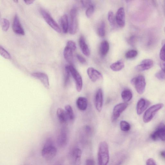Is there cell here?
<instances>
[{
	"label": "cell",
	"mask_w": 165,
	"mask_h": 165,
	"mask_svg": "<svg viewBox=\"0 0 165 165\" xmlns=\"http://www.w3.org/2000/svg\"><path fill=\"white\" fill-rule=\"evenodd\" d=\"M66 46L72 49L74 51H75L77 49V46L76 43L74 41L72 40L68 41L67 43Z\"/></svg>",
	"instance_id": "cell-37"
},
{
	"label": "cell",
	"mask_w": 165,
	"mask_h": 165,
	"mask_svg": "<svg viewBox=\"0 0 165 165\" xmlns=\"http://www.w3.org/2000/svg\"><path fill=\"white\" fill-rule=\"evenodd\" d=\"M34 1L33 0H29V1H26V0H25V1H24L25 3L27 5H30L33 3Z\"/></svg>",
	"instance_id": "cell-45"
},
{
	"label": "cell",
	"mask_w": 165,
	"mask_h": 165,
	"mask_svg": "<svg viewBox=\"0 0 165 165\" xmlns=\"http://www.w3.org/2000/svg\"><path fill=\"white\" fill-rule=\"evenodd\" d=\"M97 32L100 37H103L105 36L106 34V25L104 22H102L100 24Z\"/></svg>",
	"instance_id": "cell-28"
},
{
	"label": "cell",
	"mask_w": 165,
	"mask_h": 165,
	"mask_svg": "<svg viewBox=\"0 0 165 165\" xmlns=\"http://www.w3.org/2000/svg\"><path fill=\"white\" fill-rule=\"evenodd\" d=\"M164 31L165 33V27H164Z\"/></svg>",
	"instance_id": "cell-49"
},
{
	"label": "cell",
	"mask_w": 165,
	"mask_h": 165,
	"mask_svg": "<svg viewBox=\"0 0 165 165\" xmlns=\"http://www.w3.org/2000/svg\"><path fill=\"white\" fill-rule=\"evenodd\" d=\"M1 25L2 30L5 31H6L10 27V23L8 20L3 19L2 21Z\"/></svg>",
	"instance_id": "cell-32"
},
{
	"label": "cell",
	"mask_w": 165,
	"mask_h": 165,
	"mask_svg": "<svg viewBox=\"0 0 165 165\" xmlns=\"http://www.w3.org/2000/svg\"><path fill=\"white\" fill-rule=\"evenodd\" d=\"M77 105L78 108L81 111H85L87 106V101L84 97H79L77 101Z\"/></svg>",
	"instance_id": "cell-19"
},
{
	"label": "cell",
	"mask_w": 165,
	"mask_h": 165,
	"mask_svg": "<svg viewBox=\"0 0 165 165\" xmlns=\"http://www.w3.org/2000/svg\"><path fill=\"white\" fill-rule=\"evenodd\" d=\"M163 106L162 103L154 105L150 107L145 112L143 118L144 123H148L150 122L156 114Z\"/></svg>",
	"instance_id": "cell-4"
},
{
	"label": "cell",
	"mask_w": 165,
	"mask_h": 165,
	"mask_svg": "<svg viewBox=\"0 0 165 165\" xmlns=\"http://www.w3.org/2000/svg\"><path fill=\"white\" fill-rule=\"evenodd\" d=\"M136 39V37L135 36H132L128 40V42L131 45L134 46L135 44Z\"/></svg>",
	"instance_id": "cell-41"
},
{
	"label": "cell",
	"mask_w": 165,
	"mask_h": 165,
	"mask_svg": "<svg viewBox=\"0 0 165 165\" xmlns=\"http://www.w3.org/2000/svg\"><path fill=\"white\" fill-rule=\"evenodd\" d=\"M103 102V97L102 90L99 89L96 93L95 98V104L98 111H101Z\"/></svg>",
	"instance_id": "cell-11"
},
{
	"label": "cell",
	"mask_w": 165,
	"mask_h": 165,
	"mask_svg": "<svg viewBox=\"0 0 165 165\" xmlns=\"http://www.w3.org/2000/svg\"><path fill=\"white\" fill-rule=\"evenodd\" d=\"M128 106V104L126 102L119 104L114 107L112 117V122L116 121L120 116L121 114L125 111Z\"/></svg>",
	"instance_id": "cell-9"
},
{
	"label": "cell",
	"mask_w": 165,
	"mask_h": 165,
	"mask_svg": "<svg viewBox=\"0 0 165 165\" xmlns=\"http://www.w3.org/2000/svg\"><path fill=\"white\" fill-rule=\"evenodd\" d=\"M153 65L154 63L152 60L145 59L143 60L136 67V69L139 71H143L150 69Z\"/></svg>",
	"instance_id": "cell-17"
},
{
	"label": "cell",
	"mask_w": 165,
	"mask_h": 165,
	"mask_svg": "<svg viewBox=\"0 0 165 165\" xmlns=\"http://www.w3.org/2000/svg\"><path fill=\"white\" fill-rule=\"evenodd\" d=\"M95 10L94 5L92 4L87 8L86 12L87 16L88 18L90 17L93 15Z\"/></svg>",
	"instance_id": "cell-34"
},
{
	"label": "cell",
	"mask_w": 165,
	"mask_h": 165,
	"mask_svg": "<svg viewBox=\"0 0 165 165\" xmlns=\"http://www.w3.org/2000/svg\"><path fill=\"white\" fill-rule=\"evenodd\" d=\"M146 165H157L156 163L152 158L149 159L146 161Z\"/></svg>",
	"instance_id": "cell-42"
},
{
	"label": "cell",
	"mask_w": 165,
	"mask_h": 165,
	"mask_svg": "<svg viewBox=\"0 0 165 165\" xmlns=\"http://www.w3.org/2000/svg\"><path fill=\"white\" fill-rule=\"evenodd\" d=\"M12 29L15 33L22 35L25 34V31L21 23L19 17L17 15H16L14 18Z\"/></svg>",
	"instance_id": "cell-14"
},
{
	"label": "cell",
	"mask_w": 165,
	"mask_h": 165,
	"mask_svg": "<svg viewBox=\"0 0 165 165\" xmlns=\"http://www.w3.org/2000/svg\"><path fill=\"white\" fill-rule=\"evenodd\" d=\"M82 6L84 7L88 8L92 4L91 1H81Z\"/></svg>",
	"instance_id": "cell-39"
},
{
	"label": "cell",
	"mask_w": 165,
	"mask_h": 165,
	"mask_svg": "<svg viewBox=\"0 0 165 165\" xmlns=\"http://www.w3.org/2000/svg\"><path fill=\"white\" fill-rule=\"evenodd\" d=\"M131 82L134 86L137 93L140 95L144 93L146 83L145 78L143 76L139 75L134 78L131 80Z\"/></svg>",
	"instance_id": "cell-5"
},
{
	"label": "cell",
	"mask_w": 165,
	"mask_h": 165,
	"mask_svg": "<svg viewBox=\"0 0 165 165\" xmlns=\"http://www.w3.org/2000/svg\"><path fill=\"white\" fill-rule=\"evenodd\" d=\"M138 52L135 50H131L128 51L125 54V57L127 59H132L136 57Z\"/></svg>",
	"instance_id": "cell-31"
},
{
	"label": "cell",
	"mask_w": 165,
	"mask_h": 165,
	"mask_svg": "<svg viewBox=\"0 0 165 165\" xmlns=\"http://www.w3.org/2000/svg\"><path fill=\"white\" fill-rule=\"evenodd\" d=\"M61 24L63 32L67 33L69 30V22L67 15L64 14L61 17Z\"/></svg>",
	"instance_id": "cell-20"
},
{
	"label": "cell",
	"mask_w": 165,
	"mask_h": 165,
	"mask_svg": "<svg viewBox=\"0 0 165 165\" xmlns=\"http://www.w3.org/2000/svg\"><path fill=\"white\" fill-rule=\"evenodd\" d=\"M155 77L160 80L165 79V73L162 70L158 72L155 75Z\"/></svg>",
	"instance_id": "cell-36"
},
{
	"label": "cell",
	"mask_w": 165,
	"mask_h": 165,
	"mask_svg": "<svg viewBox=\"0 0 165 165\" xmlns=\"http://www.w3.org/2000/svg\"><path fill=\"white\" fill-rule=\"evenodd\" d=\"M57 115L60 122L62 123L66 122L68 118L65 111L61 108H59L57 111Z\"/></svg>",
	"instance_id": "cell-23"
},
{
	"label": "cell",
	"mask_w": 165,
	"mask_h": 165,
	"mask_svg": "<svg viewBox=\"0 0 165 165\" xmlns=\"http://www.w3.org/2000/svg\"><path fill=\"white\" fill-rule=\"evenodd\" d=\"M161 154L163 158H165V151H163L161 152Z\"/></svg>",
	"instance_id": "cell-47"
},
{
	"label": "cell",
	"mask_w": 165,
	"mask_h": 165,
	"mask_svg": "<svg viewBox=\"0 0 165 165\" xmlns=\"http://www.w3.org/2000/svg\"><path fill=\"white\" fill-rule=\"evenodd\" d=\"M79 43L82 53L85 56L89 57L90 54V51L83 36H81L79 39Z\"/></svg>",
	"instance_id": "cell-18"
},
{
	"label": "cell",
	"mask_w": 165,
	"mask_h": 165,
	"mask_svg": "<svg viewBox=\"0 0 165 165\" xmlns=\"http://www.w3.org/2000/svg\"><path fill=\"white\" fill-rule=\"evenodd\" d=\"M31 75L34 78L40 80L46 88H49L50 86L49 78L48 75L45 73L36 72L33 73Z\"/></svg>",
	"instance_id": "cell-13"
},
{
	"label": "cell",
	"mask_w": 165,
	"mask_h": 165,
	"mask_svg": "<svg viewBox=\"0 0 165 165\" xmlns=\"http://www.w3.org/2000/svg\"><path fill=\"white\" fill-rule=\"evenodd\" d=\"M86 130L87 131V132L88 133H89L91 131V128L88 126H87L86 127Z\"/></svg>",
	"instance_id": "cell-46"
},
{
	"label": "cell",
	"mask_w": 165,
	"mask_h": 165,
	"mask_svg": "<svg viewBox=\"0 0 165 165\" xmlns=\"http://www.w3.org/2000/svg\"><path fill=\"white\" fill-rule=\"evenodd\" d=\"M98 158L99 165H107L109 160V147L105 141L99 144Z\"/></svg>",
	"instance_id": "cell-1"
},
{
	"label": "cell",
	"mask_w": 165,
	"mask_h": 165,
	"mask_svg": "<svg viewBox=\"0 0 165 165\" xmlns=\"http://www.w3.org/2000/svg\"><path fill=\"white\" fill-rule=\"evenodd\" d=\"M71 75L74 78L76 82L77 91L80 92L82 86V81L79 73L76 69L72 65H68Z\"/></svg>",
	"instance_id": "cell-7"
},
{
	"label": "cell",
	"mask_w": 165,
	"mask_h": 165,
	"mask_svg": "<svg viewBox=\"0 0 165 165\" xmlns=\"http://www.w3.org/2000/svg\"><path fill=\"white\" fill-rule=\"evenodd\" d=\"M65 84L67 85L69 81L71 74L68 65L65 67Z\"/></svg>",
	"instance_id": "cell-35"
},
{
	"label": "cell",
	"mask_w": 165,
	"mask_h": 165,
	"mask_svg": "<svg viewBox=\"0 0 165 165\" xmlns=\"http://www.w3.org/2000/svg\"><path fill=\"white\" fill-rule=\"evenodd\" d=\"M14 2H15L16 3H17L18 2V1H16H16H14Z\"/></svg>",
	"instance_id": "cell-48"
},
{
	"label": "cell",
	"mask_w": 165,
	"mask_h": 165,
	"mask_svg": "<svg viewBox=\"0 0 165 165\" xmlns=\"http://www.w3.org/2000/svg\"><path fill=\"white\" fill-rule=\"evenodd\" d=\"M160 66L162 70L165 73V60H161L160 62Z\"/></svg>",
	"instance_id": "cell-44"
},
{
	"label": "cell",
	"mask_w": 165,
	"mask_h": 165,
	"mask_svg": "<svg viewBox=\"0 0 165 165\" xmlns=\"http://www.w3.org/2000/svg\"><path fill=\"white\" fill-rule=\"evenodd\" d=\"M82 151L78 148L74 149L71 154V162L73 165H80Z\"/></svg>",
	"instance_id": "cell-15"
},
{
	"label": "cell",
	"mask_w": 165,
	"mask_h": 165,
	"mask_svg": "<svg viewBox=\"0 0 165 165\" xmlns=\"http://www.w3.org/2000/svg\"><path fill=\"white\" fill-rule=\"evenodd\" d=\"M57 151V148L53 145L51 141L49 140L45 144L41 153L43 158L46 160H50L56 156Z\"/></svg>",
	"instance_id": "cell-2"
},
{
	"label": "cell",
	"mask_w": 165,
	"mask_h": 165,
	"mask_svg": "<svg viewBox=\"0 0 165 165\" xmlns=\"http://www.w3.org/2000/svg\"><path fill=\"white\" fill-rule=\"evenodd\" d=\"M108 20L109 22L112 26L115 24V19L114 13L111 11H110L108 14Z\"/></svg>",
	"instance_id": "cell-33"
},
{
	"label": "cell",
	"mask_w": 165,
	"mask_h": 165,
	"mask_svg": "<svg viewBox=\"0 0 165 165\" xmlns=\"http://www.w3.org/2000/svg\"><path fill=\"white\" fill-rule=\"evenodd\" d=\"M95 163L93 160L91 159H87L86 162V165H95Z\"/></svg>",
	"instance_id": "cell-43"
},
{
	"label": "cell",
	"mask_w": 165,
	"mask_h": 165,
	"mask_svg": "<svg viewBox=\"0 0 165 165\" xmlns=\"http://www.w3.org/2000/svg\"><path fill=\"white\" fill-rule=\"evenodd\" d=\"M150 104V102L149 101L143 98L140 99L137 104V114L139 115H141L148 108Z\"/></svg>",
	"instance_id": "cell-16"
},
{
	"label": "cell",
	"mask_w": 165,
	"mask_h": 165,
	"mask_svg": "<svg viewBox=\"0 0 165 165\" xmlns=\"http://www.w3.org/2000/svg\"><path fill=\"white\" fill-rule=\"evenodd\" d=\"M151 137L154 141L159 139L162 141H165V125L161 123L157 129L151 134Z\"/></svg>",
	"instance_id": "cell-8"
},
{
	"label": "cell",
	"mask_w": 165,
	"mask_h": 165,
	"mask_svg": "<svg viewBox=\"0 0 165 165\" xmlns=\"http://www.w3.org/2000/svg\"><path fill=\"white\" fill-rule=\"evenodd\" d=\"M160 57L161 60H165V43L164 44L161 50Z\"/></svg>",
	"instance_id": "cell-38"
},
{
	"label": "cell",
	"mask_w": 165,
	"mask_h": 165,
	"mask_svg": "<svg viewBox=\"0 0 165 165\" xmlns=\"http://www.w3.org/2000/svg\"><path fill=\"white\" fill-rule=\"evenodd\" d=\"M120 127L121 130L125 132L129 131L131 128L130 124L126 121L124 120L120 122Z\"/></svg>",
	"instance_id": "cell-29"
},
{
	"label": "cell",
	"mask_w": 165,
	"mask_h": 165,
	"mask_svg": "<svg viewBox=\"0 0 165 165\" xmlns=\"http://www.w3.org/2000/svg\"><path fill=\"white\" fill-rule=\"evenodd\" d=\"M109 49V45L108 42L104 40L102 42L100 45V50L101 54L103 56H105L108 53Z\"/></svg>",
	"instance_id": "cell-26"
},
{
	"label": "cell",
	"mask_w": 165,
	"mask_h": 165,
	"mask_svg": "<svg viewBox=\"0 0 165 165\" xmlns=\"http://www.w3.org/2000/svg\"><path fill=\"white\" fill-rule=\"evenodd\" d=\"M77 57L78 60L81 63L83 64L86 63L87 61L80 54H77Z\"/></svg>",
	"instance_id": "cell-40"
},
{
	"label": "cell",
	"mask_w": 165,
	"mask_h": 165,
	"mask_svg": "<svg viewBox=\"0 0 165 165\" xmlns=\"http://www.w3.org/2000/svg\"><path fill=\"white\" fill-rule=\"evenodd\" d=\"M0 54L5 59H11V56L9 53L1 45L0 46Z\"/></svg>",
	"instance_id": "cell-30"
},
{
	"label": "cell",
	"mask_w": 165,
	"mask_h": 165,
	"mask_svg": "<svg viewBox=\"0 0 165 165\" xmlns=\"http://www.w3.org/2000/svg\"><path fill=\"white\" fill-rule=\"evenodd\" d=\"M70 15L68 31L70 34L74 35L77 32L78 26V12L76 7L71 9Z\"/></svg>",
	"instance_id": "cell-3"
},
{
	"label": "cell",
	"mask_w": 165,
	"mask_h": 165,
	"mask_svg": "<svg viewBox=\"0 0 165 165\" xmlns=\"http://www.w3.org/2000/svg\"><path fill=\"white\" fill-rule=\"evenodd\" d=\"M87 72L89 78L94 82L101 80L103 78L101 73L94 68H88Z\"/></svg>",
	"instance_id": "cell-12"
},
{
	"label": "cell",
	"mask_w": 165,
	"mask_h": 165,
	"mask_svg": "<svg viewBox=\"0 0 165 165\" xmlns=\"http://www.w3.org/2000/svg\"><path fill=\"white\" fill-rule=\"evenodd\" d=\"M74 51L72 49L67 46L64 49V58L69 63H71L72 62L73 58V52Z\"/></svg>",
	"instance_id": "cell-21"
},
{
	"label": "cell",
	"mask_w": 165,
	"mask_h": 165,
	"mask_svg": "<svg viewBox=\"0 0 165 165\" xmlns=\"http://www.w3.org/2000/svg\"><path fill=\"white\" fill-rule=\"evenodd\" d=\"M65 111L69 120H74L75 117L74 114L71 106L69 105H67L65 106Z\"/></svg>",
	"instance_id": "cell-27"
},
{
	"label": "cell",
	"mask_w": 165,
	"mask_h": 165,
	"mask_svg": "<svg viewBox=\"0 0 165 165\" xmlns=\"http://www.w3.org/2000/svg\"><path fill=\"white\" fill-rule=\"evenodd\" d=\"M125 67L124 61L122 60H119L113 63L110 66V68L113 71H118L122 69Z\"/></svg>",
	"instance_id": "cell-24"
},
{
	"label": "cell",
	"mask_w": 165,
	"mask_h": 165,
	"mask_svg": "<svg viewBox=\"0 0 165 165\" xmlns=\"http://www.w3.org/2000/svg\"><path fill=\"white\" fill-rule=\"evenodd\" d=\"M58 140V144L60 146H63L66 144L67 141V136L66 132L65 129H63L61 130Z\"/></svg>",
	"instance_id": "cell-22"
},
{
	"label": "cell",
	"mask_w": 165,
	"mask_h": 165,
	"mask_svg": "<svg viewBox=\"0 0 165 165\" xmlns=\"http://www.w3.org/2000/svg\"><path fill=\"white\" fill-rule=\"evenodd\" d=\"M121 97L125 102H129L133 97L132 92L128 89L124 90L121 93Z\"/></svg>",
	"instance_id": "cell-25"
},
{
	"label": "cell",
	"mask_w": 165,
	"mask_h": 165,
	"mask_svg": "<svg viewBox=\"0 0 165 165\" xmlns=\"http://www.w3.org/2000/svg\"><path fill=\"white\" fill-rule=\"evenodd\" d=\"M40 12L45 20L52 28L58 32L61 33V31L59 26L50 15L43 9H41Z\"/></svg>",
	"instance_id": "cell-6"
},
{
	"label": "cell",
	"mask_w": 165,
	"mask_h": 165,
	"mask_svg": "<svg viewBox=\"0 0 165 165\" xmlns=\"http://www.w3.org/2000/svg\"><path fill=\"white\" fill-rule=\"evenodd\" d=\"M115 20L119 26L123 27L125 26V13L124 7H121L118 9L116 15Z\"/></svg>",
	"instance_id": "cell-10"
}]
</instances>
